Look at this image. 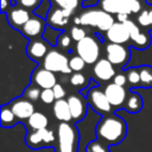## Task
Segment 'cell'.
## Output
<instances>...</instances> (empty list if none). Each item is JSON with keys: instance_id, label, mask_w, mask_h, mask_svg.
Wrapping results in <instances>:
<instances>
[{"instance_id": "6da1fadb", "label": "cell", "mask_w": 152, "mask_h": 152, "mask_svg": "<svg viewBox=\"0 0 152 152\" xmlns=\"http://www.w3.org/2000/svg\"><path fill=\"white\" fill-rule=\"evenodd\" d=\"M95 134L97 140L109 145L120 144L127 134V125L124 119L115 114L103 115L99 121Z\"/></svg>"}, {"instance_id": "7a4b0ae2", "label": "cell", "mask_w": 152, "mask_h": 152, "mask_svg": "<svg viewBox=\"0 0 152 152\" xmlns=\"http://www.w3.org/2000/svg\"><path fill=\"white\" fill-rule=\"evenodd\" d=\"M80 134L75 125L70 122H61L57 128L55 152H78Z\"/></svg>"}, {"instance_id": "3957f363", "label": "cell", "mask_w": 152, "mask_h": 152, "mask_svg": "<svg viewBox=\"0 0 152 152\" xmlns=\"http://www.w3.org/2000/svg\"><path fill=\"white\" fill-rule=\"evenodd\" d=\"M80 20L82 25L97 27L100 31H108L114 25V18L112 14L103 10H87L81 13Z\"/></svg>"}, {"instance_id": "277c9868", "label": "cell", "mask_w": 152, "mask_h": 152, "mask_svg": "<svg viewBox=\"0 0 152 152\" xmlns=\"http://www.w3.org/2000/svg\"><path fill=\"white\" fill-rule=\"evenodd\" d=\"M101 10L109 14L138 13L141 8L139 0H101Z\"/></svg>"}, {"instance_id": "5b68a950", "label": "cell", "mask_w": 152, "mask_h": 152, "mask_svg": "<svg viewBox=\"0 0 152 152\" xmlns=\"http://www.w3.org/2000/svg\"><path fill=\"white\" fill-rule=\"evenodd\" d=\"M25 141H26V145L33 150L53 147L56 144V135L53 131L48 128L39 129V131H31L26 133Z\"/></svg>"}, {"instance_id": "8992f818", "label": "cell", "mask_w": 152, "mask_h": 152, "mask_svg": "<svg viewBox=\"0 0 152 152\" xmlns=\"http://www.w3.org/2000/svg\"><path fill=\"white\" fill-rule=\"evenodd\" d=\"M77 55L88 64H93L100 56V43L93 36H87L76 45Z\"/></svg>"}, {"instance_id": "52a82bcc", "label": "cell", "mask_w": 152, "mask_h": 152, "mask_svg": "<svg viewBox=\"0 0 152 152\" xmlns=\"http://www.w3.org/2000/svg\"><path fill=\"white\" fill-rule=\"evenodd\" d=\"M87 102L95 112H97L102 115L112 114L113 107L109 103V101L104 94V90H101L100 88H93L88 91Z\"/></svg>"}, {"instance_id": "ba28073f", "label": "cell", "mask_w": 152, "mask_h": 152, "mask_svg": "<svg viewBox=\"0 0 152 152\" xmlns=\"http://www.w3.org/2000/svg\"><path fill=\"white\" fill-rule=\"evenodd\" d=\"M43 66L52 72L59 71L63 74H69L71 71L68 58L57 50H51L48 52V55L43 61Z\"/></svg>"}, {"instance_id": "9c48e42d", "label": "cell", "mask_w": 152, "mask_h": 152, "mask_svg": "<svg viewBox=\"0 0 152 152\" xmlns=\"http://www.w3.org/2000/svg\"><path fill=\"white\" fill-rule=\"evenodd\" d=\"M107 59L113 65H125L129 58V50L121 44H108L106 48Z\"/></svg>"}, {"instance_id": "30bf717a", "label": "cell", "mask_w": 152, "mask_h": 152, "mask_svg": "<svg viewBox=\"0 0 152 152\" xmlns=\"http://www.w3.org/2000/svg\"><path fill=\"white\" fill-rule=\"evenodd\" d=\"M104 94L112 104V107L118 108L122 104H125V101L127 99V91L124 87L118 86L115 83H109L104 88Z\"/></svg>"}, {"instance_id": "8fae6325", "label": "cell", "mask_w": 152, "mask_h": 152, "mask_svg": "<svg viewBox=\"0 0 152 152\" xmlns=\"http://www.w3.org/2000/svg\"><path fill=\"white\" fill-rule=\"evenodd\" d=\"M124 24L128 28L129 37H131V39L133 42V45L135 48H138V49H146L150 45V43H151L150 36L146 32H141L135 23H133L132 20H127Z\"/></svg>"}, {"instance_id": "7c38bea8", "label": "cell", "mask_w": 152, "mask_h": 152, "mask_svg": "<svg viewBox=\"0 0 152 152\" xmlns=\"http://www.w3.org/2000/svg\"><path fill=\"white\" fill-rule=\"evenodd\" d=\"M10 108L12 109V112L14 113L17 119L20 120H25V119H30L31 115L34 113V107L32 104L31 101L25 100V99H17L14 101H12L10 104Z\"/></svg>"}, {"instance_id": "4fadbf2b", "label": "cell", "mask_w": 152, "mask_h": 152, "mask_svg": "<svg viewBox=\"0 0 152 152\" xmlns=\"http://www.w3.org/2000/svg\"><path fill=\"white\" fill-rule=\"evenodd\" d=\"M107 38L113 44H124L131 39L129 31L124 23H114V25L106 32Z\"/></svg>"}, {"instance_id": "5bb4252c", "label": "cell", "mask_w": 152, "mask_h": 152, "mask_svg": "<svg viewBox=\"0 0 152 152\" xmlns=\"http://www.w3.org/2000/svg\"><path fill=\"white\" fill-rule=\"evenodd\" d=\"M66 101H68V104L70 108L72 120L76 122L81 121L86 116V113H87V104H86L84 100L80 95L74 94V95H70L66 99Z\"/></svg>"}, {"instance_id": "9a60e30c", "label": "cell", "mask_w": 152, "mask_h": 152, "mask_svg": "<svg viewBox=\"0 0 152 152\" xmlns=\"http://www.w3.org/2000/svg\"><path fill=\"white\" fill-rule=\"evenodd\" d=\"M33 81L34 83L43 88V89H52L57 82H56V76L52 71L46 70L45 68L43 69H38L34 71L33 74Z\"/></svg>"}, {"instance_id": "2e32d148", "label": "cell", "mask_w": 152, "mask_h": 152, "mask_svg": "<svg viewBox=\"0 0 152 152\" xmlns=\"http://www.w3.org/2000/svg\"><path fill=\"white\" fill-rule=\"evenodd\" d=\"M44 31V21L39 17H31L28 21L21 27V32L27 38L39 37Z\"/></svg>"}, {"instance_id": "e0dca14e", "label": "cell", "mask_w": 152, "mask_h": 152, "mask_svg": "<svg viewBox=\"0 0 152 152\" xmlns=\"http://www.w3.org/2000/svg\"><path fill=\"white\" fill-rule=\"evenodd\" d=\"M95 76L102 81H108L110 80L112 77L115 76V71H114V68H113V64L106 58H102V59H99L95 65H94V69H93Z\"/></svg>"}, {"instance_id": "ac0fdd59", "label": "cell", "mask_w": 152, "mask_h": 152, "mask_svg": "<svg viewBox=\"0 0 152 152\" xmlns=\"http://www.w3.org/2000/svg\"><path fill=\"white\" fill-rule=\"evenodd\" d=\"M26 51L30 58L39 61L42 58H45V56L48 55V45L40 39H33L28 43Z\"/></svg>"}, {"instance_id": "d6986e66", "label": "cell", "mask_w": 152, "mask_h": 152, "mask_svg": "<svg viewBox=\"0 0 152 152\" xmlns=\"http://www.w3.org/2000/svg\"><path fill=\"white\" fill-rule=\"evenodd\" d=\"M7 17H8V23L15 28L23 27L31 18L28 12L24 8H13L8 12Z\"/></svg>"}, {"instance_id": "ffe728a7", "label": "cell", "mask_w": 152, "mask_h": 152, "mask_svg": "<svg viewBox=\"0 0 152 152\" xmlns=\"http://www.w3.org/2000/svg\"><path fill=\"white\" fill-rule=\"evenodd\" d=\"M53 114L56 116L57 120H59L61 122H70L72 120L71 113H70V108L66 100H56L53 103Z\"/></svg>"}, {"instance_id": "44dd1931", "label": "cell", "mask_w": 152, "mask_h": 152, "mask_svg": "<svg viewBox=\"0 0 152 152\" xmlns=\"http://www.w3.org/2000/svg\"><path fill=\"white\" fill-rule=\"evenodd\" d=\"M142 99L138 93H128L124 108L128 113H138L142 108Z\"/></svg>"}, {"instance_id": "7402d4cb", "label": "cell", "mask_w": 152, "mask_h": 152, "mask_svg": "<svg viewBox=\"0 0 152 152\" xmlns=\"http://www.w3.org/2000/svg\"><path fill=\"white\" fill-rule=\"evenodd\" d=\"M69 21V17L64 13L63 10H52L48 15V23L55 27H63Z\"/></svg>"}, {"instance_id": "603a6c76", "label": "cell", "mask_w": 152, "mask_h": 152, "mask_svg": "<svg viewBox=\"0 0 152 152\" xmlns=\"http://www.w3.org/2000/svg\"><path fill=\"white\" fill-rule=\"evenodd\" d=\"M27 124H28L31 131L44 129L48 127V118L40 112H34L31 115V118L27 120Z\"/></svg>"}, {"instance_id": "cb8c5ba5", "label": "cell", "mask_w": 152, "mask_h": 152, "mask_svg": "<svg viewBox=\"0 0 152 152\" xmlns=\"http://www.w3.org/2000/svg\"><path fill=\"white\" fill-rule=\"evenodd\" d=\"M17 122V118L10 106L1 107V126L2 127H12Z\"/></svg>"}, {"instance_id": "d4e9b609", "label": "cell", "mask_w": 152, "mask_h": 152, "mask_svg": "<svg viewBox=\"0 0 152 152\" xmlns=\"http://www.w3.org/2000/svg\"><path fill=\"white\" fill-rule=\"evenodd\" d=\"M140 74V84L145 88L152 87V66L144 65L139 68Z\"/></svg>"}, {"instance_id": "484cf974", "label": "cell", "mask_w": 152, "mask_h": 152, "mask_svg": "<svg viewBox=\"0 0 152 152\" xmlns=\"http://www.w3.org/2000/svg\"><path fill=\"white\" fill-rule=\"evenodd\" d=\"M86 152H110L109 147L107 144L100 141V140H93L90 141L87 147H86Z\"/></svg>"}, {"instance_id": "4316f807", "label": "cell", "mask_w": 152, "mask_h": 152, "mask_svg": "<svg viewBox=\"0 0 152 152\" xmlns=\"http://www.w3.org/2000/svg\"><path fill=\"white\" fill-rule=\"evenodd\" d=\"M52 1L58 7H61V10L71 11V12H74V10L78 5V0H52Z\"/></svg>"}, {"instance_id": "83f0119b", "label": "cell", "mask_w": 152, "mask_h": 152, "mask_svg": "<svg viewBox=\"0 0 152 152\" xmlns=\"http://www.w3.org/2000/svg\"><path fill=\"white\" fill-rule=\"evenodd\" d=\"M127 76V82L133 86L137 87L138 84H140V74H139V68L138 69H129L126 74Z\"/></svg>"}, {"instance_id": "f1b7e54d", "label": "cell", "mask_w": 152, "mask_h": 152, "mask_svg": "<svg viewBox=\"0 0 152 152\" xmlns=\"http://www.w3.org/2000/svg\"><path fill=\"white\" fill-rule=\"evenodd\" d=\"M40 94L42 91L39 90V88L34 86H31L25 90V96L28 101H37L38 99H40Z\"/></svg>"}, {"instance_id": "f546056e", "label": "cell", "mask_w": 152, "mask_h": 152, "mask_svg": "<svg viewBox=\"0 0 152 152\" xmlns=\"http://www.w3.org/2000/svg\"><path fill=\"white\" fill-rule=\"evenodd\" d=\"M84 64H86V62L80 57V56H74L70 61H69V66H70V69L71 70H74V71H81L83 68H84Z\"/></svg>"}, {"instance_id": "4dcf8cb0", "label": "cell", "mask_w": 152, "mask_h": 152, "mask_svg": "<svg viewBox=\"0 0 152 152\" xmlns=\"http://www.w3.org/2000/svg\"><path fill=\"white\" fill-rule=\"evenodd\" d=\"M70 36H71V38H72L75 42H77V43L81 42L83 38L87 37L84 30L81 28V27H78V26H74V27L71 28V31H70Z\"/></svg>"}, {"instance_id": "1f68e13d", "label": "cell", "mask_w": 152, "mask_h": 152, "mask_svg": "<svg viewBox=\"0 0 152 152\" xmlns=\"http://www.w3.org/2000/svg\"><path fill=\"white\" fill-rule=\"evenodd\" d=\"M40 100L44 103H46V104L52 103L56 100L55 94H53V90L52 89H43L42 90V94H40Z\"/></svg>"}, {"instance_id": "d6a6232c", "label": "cell", "mask_w": 152, "mask_h": 152, "mask_svg": "<svg viewBox=\"0 0 152 152\" xmlns=\"http://www.w3.org/2000/svg\"><path fill=\"white\" fill-rule=\"evenodd\" d=\"M138 23L139 25L146 27V26H151V23H150V14H148V10H144L139 13L138 15Z\"/></svg>"}, {"instance_id": "836d02e7", "label": "cell", "mask_w": 152, "mask_h": 152, "mask_svg": "<svg viewBox=\"0 0 152 152\" xmlns=\"http://www.w3.org/2000/svg\"><path fill=\"white\" fill-rule=\"evenodd\" d=\"M84 82H86V78H84V76H83L82 74H80V72H75V74L71 76V78H70V83H71L72 86H75V87L82 86V84H84Z\"/></svg>"}, {"instance_id": "e575fe53", "label": "cell", "mask_w": 152, "mask_h": 152, "mask_svg": "<svg viewBox=\"0 0 152 152\" xmlns=\"http://www.w3.org/2000/svg\"><path fill=\"white\" fill-rule=\"evenodd\" d=\"M52 90H53V94H55L56 100H62V99L65 96V90H64V88H63L59 83H57V84L52 88Z\"/></svg>"}, {"instance_id": "d590c367", "label": "cell", "mask_w": 152, "mask_h": 152, "mask_svg": "<svg viewBox=\"0 0 152 152\" xmlns=\"http://www.w3.org/2000/svg\"><path fill=\"white\" fill-rule=\"evenodd\" d=\"M70 42H71V38H70L66 33H63V34L59 37V39H58V44H59L62 48H64V49L69 48Z\"/></svg>"}, {"instance_id": "8d00e7d4", "label": "cell", "mask_w": 152, "mask_h": 152, "mask_svg": "<svg viewBox=\"0 0 152 152\" xmlns=\"http://www.w3.org/2000/svg\"><path fill=\"white\" fill-rule=\"evenodd\" d=\"M126 82H127V76L125 74H118V75L114 76V82L113 83L124 87L126 84Z\"/></svg>"}, {"instance_id": "74e56055", "label": "cell", "mask_w": 152, "mask_h": 152, "mask_svg": "<svg viewBox=\"0 0 152 152\" xmlns=\"http://www.w3.org/2000/svg\"><path fill=\"white\" fill-rule=\"evenodd\" d=\"M38 2H39V0H20V4L26 8H32V7L37 6Z\"/></svg>"}, {"instance_id": "f35d334b", "label": "cell", "mask_w": 152, "mask_h": 152, "mask_svg": "<svg viewBox=\"0 0 152 152\" xmlns=\"http://www.w3.org/2000/svg\"><path fill=\"white\" fill-rule=\"evenodd\" d=\"M118 20H119V23H126L127 20H129L128 19V14H126V13L118 14Z\"/></svg>"}, {"instance_id": "ab89813d", "label": "cell", "mask_w": 152, "mask_h": 152, "mask_svg": "<svg viewBox=\"0 0 152 152\" xmlns=\"http://www.w3.org/2000/svg\"><path fill=\"white\" fill-rule=\"evenodd\" d=\"M7 4H8V0H1V10L2 11H6Z\"/></svg>"}, {"instance_id": "60d3db41", "label": "cell", "mask_w": 152, "mask_h": 152, "mask_svg": "<svg viewBox=\"0 0 152 152\" xmlns=\"http://www.w3.org/2000/svg\"><path fill=\"white\" fill-rule=\"evenodd\" d=\"M148 14H150V23H151V27H152V7L148 10Z\"/></svg>"}, {"instance_id": "b9f144b4", "label": "cell", "mask_w": 152, "mask_h": 152, "mask_svg": "<svg viewBox=\"0 0 152 152\" xmlns=\"http://www.w3.org/2000/svg\"><path fill=\"white\" fill-rule=\"evenodd\" d=\"M74 23H75V24H81L80 17H75V18H74Z\"/></svg>"}]
</instances>
